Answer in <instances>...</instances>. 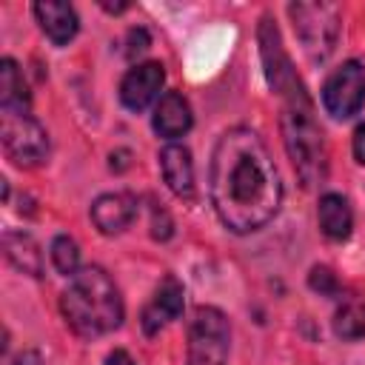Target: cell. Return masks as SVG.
<instances>
[{
	"label": "cell",
	"instance_id": "cell-1",
	"mask_svg": "<svg viewBox=\"0 0 365 365\" xmlns=\"http://www.w3.org/2000/svg\"><path fill=\"white\" fill-rule=\"evenodd\" d=\"M208 191L220 222L234 234L259 231L277 217L282 202V182L257 131L237 125L217 140L211 154Z\"/></svg>",
	"mask_w": 365,
	"mask_h": 365
},
{
	"label": "cell",
	"instance_id": "cell-2",
	"mask_svg": "<svg viewBox=\"0 0 365 365\" xmlns=\"http://www.w3.org/2000/svg\"><path fill=\"white\" fill-rule=\"evenodd\" d=\"M60 311L66 317V325L83 339L111 334L123 325L125 317L123 297L114 279L100 265H86L71 277L68 288L60 297Z\"/></svg>",
	"mask_w": 365,
	"mask_h": 365
},
{
	"label": "cell",
	"instance_id": "cell-3",
	"mask_svg": "<svg viewBox=\"0 0 365 365\" xmlns=\"http://www.w3.org/2000/svg\"><path fill=\"white\" fill-rule=\"evenodd\" d=\"M282 140L285 151L294 163V171L305 188H314L328 177V148L325 134L314 117V103L308 91L282 100Z\"/></svg>",
	"mask_w": 365,
	"mask_h": 365
},
{
	"label": "cell",
	"instance_id": "cell-4",
	"mask_svg": "<svg viewBox=\"0 0 365 365\" xmlns=\"http://www.w3.org/2000/svg\"><path fill=\"white\" fill-rule=\"evenodd\" d=\"M288 14L294 20V31L302 43V51L311 63H322L339 37V11L331 3H291Z\"/></svg>",
	"mask_w": 365,
	"mask_h": 365
},
{
	"label": "cell",
	"instance_id": "cell-5",
	"mask_svg": "<svg viewBox=\"0 0 365 365\" xmlns=\"http://www.w3.org/2000/svg\"><path fill=\"white\" fill-rule=\"evenodd\" d=\"M231 328L220 308L200 305L188 319V365H228Z\"/></svg>",
	"mask_w": 365,
	"mask_h": 365
},
{
	"label": "cell",
	"instance_id": "cell-6",
	"mask_svg": "<svg viewBox=\"0 0 365 365\" xmlns=\"http://www.w3.org/2000/svg\"><path fill=\"white\" fill-rule=\"evenodd\" d=\"M0 140L11 163L23 168L43 165L48 157V134L46 128L23 111H3L0 117Z\"/></svg>",
	"mask_w": 365,
	"mask_h": 365
},
{
	"label": "cell",
	"instance_id": "cell-7",
	"mask_svg": "<svg viewBox=\"0 0 365 365\" xmlns=\"http://www.w3.org/2000/svg\"><path fill=\"white\" fill-rule=\"evenodd\" d=\"M257 40H259V54H262V66H265L268 86H271L282 100L302 94L305 86H302V80L297 77V71H294V66H291V57L285 54L282 37H279L277 26L271 23V17H262L259 31H257Z\"/></svg>",
	"mask_w": 365,
	"mask_h": 365
},
{
	"label": "cell",
	"instance_id": "cell-8",
	"mask_svg": "<svg viewBox=\"0 0 365 365\" xmlns=\"http://www.w3.org/2000/svg\"><path fill=\"white\" fill-rule=\"evenodd\" d=\"M365 103V66L359 60L342 63L322 86V106L334 120L354 117Z\"/></svg>",
	"mask_w": 365,
	"mask_h": 365
},
{
	"label": "cell",
	"instance_id": "cell-9",
	"mask_svg": "<svg viewBox=\"0 0 365 365\" xmlns=\"http://www.w3.org/2000/svg\"><path fill=\"white\" fill-rule=\"evenodd\" d=\"M182 308H185V288H182V282H180L174 274H168V277H163V282L154 288L148 305L143 308L140 325H143V331H145L148 336H154V334H160L168 322L180 319Z\"/></svg>",
	"mask_w": 365,
	"mask_h": 365
},
{
	"label": "cell",
	"instance_id": "cell-10",
	"mask_svg": "<svg viewBox=\"0 0 365 365\" xmlns=\"http://www.w3.org/2000/svg\"><path fill=\"white\" fill-rule=\"evenodd\" d=\"M163 83H165V68L160 63H140V66H134L123 77V83H120V100H123V106L128 111H143L160 94Z\"/></svg>",
	"mask_w": 365,
	"mask_h": 365
},
{
	"label": "cell",
	"instance_id": "cell-11",
	"mask_svg": "<svg viewBox=\"0 0 365 365\" xmlns=\"http://www.w3.org/2000/svg\"><path fill=\"white\" fill-rule=\"evenodd\" d=\"M137 217V200L128 191L103 194L91 202V222L100 234H120L125 231Z\"/></svg>",
	"mask_w": 365,
	"mask_h": 365
},
{
	"label": "cell",
	"instance_id": "cell-12",
	"mask_svg": "<svg viewBox=\"0 0 365 365\" xmlns=\"http://www.w3.org/2000/svg\"><path fill=\"white\" fill-rule=\"evenodd\" d=\"M34 17L40 23V29L46 31V37L54 43V46H66L74 40L77 29H80V20H77V11L71 3H63V0H40L34 3Z\"/></svg>",
	"mask_w": 365,
	"mask_h": 365
},
{
	"label": "cell",
	"instance_id": "cell-13",
	"mask_svg": "<svg viewBox=\"0 0 365 365\" xmlns=\"http://www.w3.org/2000/svg\"><path fill=\"white\" fill-rule=\"evenodd\" d=\"M194 117H191V106L188 100L180 94V91H165L157 106H154V117H151V125L160 137L165 140H177L182 137L188 128H191Z\"/></svg>",
	"mask_w": 365,
	"mask_h": 365
},
{
	"label": "cell",
	"instance_id": "cell-14",
	"mask_svg": "<svg viewBox=\"0 0 365 365\" xmlns=\"http://www.w3.org/2000/svg\"><path fill=\"white\" fill-rule=\"evenodd\" d=\"M160 168H163V180L165 185L182 197L191 200L194 197V163H191V151L180 143H168L160 151Z\"/></svg>",
	"mask_w": 365,
	"mask_h": 365
},
{
	"label": "cell",
	"instance_id": "cell-15",
	"mask_svg": "<svg viewBox=\"0 0 365 365\" xmlns=\"http://www.w3.org/2000/svg\"><path fill=\"white\" fill-rule=\"evenodd\" d=\"M3 254L6 259L29 277H43V251L26 231H6L3 234Z\"/></svg>",
	"mask_w": 365,
	"mask_h": 365
},
{
	"label": "cell",
	"instance_id": "cell-16",
	"mask_svg": "<svg viewBox=\"0 0 365 365\" xmlns=\"http://www.w3.org/2000/svg\"><path fill=\"white\" fill-rule=\"evenodd\" d=\"M317 217H319V228L328 240H345L354 228V214H351V205L342 194H322L319 197V208H317Z\"/></svg>",
	"mask_w": 365,
	"mask_h": 365
},
{
	"label": "cell",
	"instance_id": "cell-17",
	"mask_svg": "<svg viewBox=\"0 0 365 365\" xmlns=\"http://www.w3.org/2000/svg\"><path fill=\"white\" fill-rule=\"evenodd\" d=\"M0 106H3V111H23V114H29V108H31L29 86L23 80L20 66L11 57H6L0 63Z\"/></svg>",
	"mask_w": 365,
	"mask_h": 365
},
{
	"label": "cell",
	"instance_id": "cell-18",
	"mask_svg": "<svg viewBox=\"0 0 365 365\" xmlns=\"http://www.w3.org/2000/svg\"><path fill=\"white\" fill-rule=\"evenodd\" d=\"M334 334L345 342L365 336V299L356 294L339 297L336 314H334Z\"/></svg>",
	"mask_w": 365,
	"mask_h": 365
},
{
	"label": "cell",
	"instance_id": "cell-19",
	"mask_svg": "<svg viewBox=\"0 0 365 365\" xmlns=\"http://www.w3.org/2000/svg\"><path fill=\"white\" fill-rule=\"evenodd\" d=\"M51 262H54V268L60 274L74 277L80 271V248H77V242L71 237H66V234L54 237L51 240Z\"/></svg>",
	"mask_w": 365,
	"mask_h": 365
},
{
	"label": "cell",
	"instance_id": "cell-20",
	"mask_svg": "<svg viewBox=\"0 0 365 365\" xmlns=\"http://www.w3.org/2000/svg\"><path fill=\"white\" fill-rule=\"evenodd\" d=\"M308 285L319 297H342V285H339L336 274L328 265H314L311 274H308Z\"/></svg>",
	"mask_w": 365,
	"mask_h": 365
},
{
	"label": "cell",
	"instance_id": "cell-21",
	"mask_svg": "<svg viewBox=\"0 0 365 365\" xmlns=\"http://www.w3.org/2000/svg\"><path fill=\"white\" fill-rule=\"evenodd\" d=\"M171 234H174V222H171L168 211L160 208V205H154L151 208V237L160 240V242H165Z\"/></svg>",
	"mask_w": 365,
	"mask_h": 365
},
{
	"label": "cell",
	"instance_id": "cell-22",
	"mask_svg": "<svg viewBox=\"0 0 365 365\" xmlns=\"http://www.w3.org/2000/svg\"><path fill=\"white\" fill-rule=\"evenodd\" d=\"M148 31L145 29H131L128 31V48H125V54L128 57H137V54H143L145 48H148Z\"/></svg>",
	"mask_w": 365,
	"mask_h": 365
},
{
	"label": "cell",
	"instance_id": "cell-23",
	"mask_svg": "<svg viewBox=\"0 0 365 365\" xmlns=\"http://www.w3.org/2000/svg\"><path fill=\"white\" fill-rule=\"evenodd\" d=\"M354 157H356L359 165H365V120L354 131Z\"/></svg>",
	"mask_w": 365,
	"mask_h": 365
},
{
	"label": "cell",
	"instance_id": "cell-24",
	"mask_svg": "<svg viewBox=\"0 0 365 365\" xmlns=\"http://www.w3.org/2000/svg\"><path fill=\"white\" fill-rule=\"evenodd\" d=\"M106 365H137L123 348H117V351H111L108 356H106Z\"/></svg>",
	"mask_w": 365,
	"mask_h": 365
},
{
	"label": "cell",
	"instance_id": "cell-25",
	"mask_svg": "<svg viewBox=\"0 0 365 365\" xmlns=\"http://www.w3.org/2000/svg\"><path fill=\"white\" fill-rule=\"evenodd\" d=\"M11 365H43V362H40V354L37 351H23V354H17L11 359Z\"/></svg>",
	"mask_w": 365,
	"mask_h": 365
},
{
	"label": "cell",
	"instance_id": "cell-26",
	"mask_svg": "<svg viewBox=\"0 0 365 365\" xmlns=\"http://www.w3.org/2000/svg\"><path fill=\"white\" fill-rule=\"evenodd\" d=\"M128 157H131V154H128L125 148L114 151V154H111V168H114V171H125V168H128Z\"/></svg>",
	"mask_w": 365,
	"mask_h": 365
}]
</instances>
